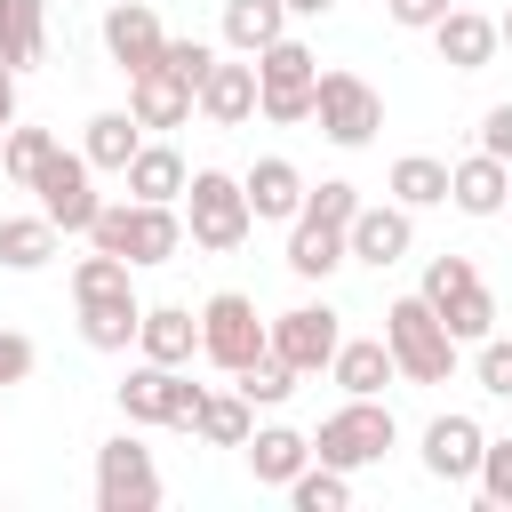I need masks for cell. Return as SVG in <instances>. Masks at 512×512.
I'll return each mask as SVG.
<instances>
[{"instance_id": "22", "label": "cell", "mask_w": 512, "mask_h": 512, "mask_svg": "<svg viewBox=\"0 0 512 512\" xmlns=\"http://www.w3.org/2000/svg\"><path fill=\"white\" fill-rule=\"evenodd\" d=\"M392 376H400V360H392V344H384V336H344V344H336V360H328V384H336L344 400H376Z\"/></svg>"}, {"instance_id": "44", "label": "cell", "mask_w": 512, "mask_h": 512, "mask_svg": "<svg viewBox=\"0 0 512 512\" xmlns=\"http://www.w3.org/2000/svg\"><path fill=\"white\" fill-rule=\"evenodd\" d=\"M336 0H288V16H328Z\"/></svg>"}, {"instance_id": "39", "label": "cell", "mask_w": 512, "mask_h": 512, "mask_svg": "<svg viewBox=\"0 0 512 512\" xmlns=\"http://www.w3.org/2000/svg\"><path fill=\"white\" fill-rule=\"evenodd\" d=\"M32 368H40V352H32V336H24V328H0V392H8V384H24Z\"/></svg>"}, {"instance_id": "13", "label": "cell", "mask_w": 512, "mask_h": 512, "mask_svg": "<svg viewBox=\"0 0 512 512\" xmlns=\"http://www.w3.org/2000/svg\"><path fill=\"white\" fill-rule=\"evenodd\" d=\"M96 32H104L112 72H128V80H136V72H152V64L168 56V24H160V8H152V0H112Z\"/></svg>"}, {"instance_id": "36", "label": "cell", "mask_w": 512, "mask_h": 512, "mask_svg": "<svg viewBox=\"0 0 512 512\" xmlns=\"http://www.w3.org/2000/svg\"><path fill=\"white\" fill-rule=\"evenodd\" d=\"M472 488H480V504H496V512H512V432L480 448V472H472Z\"/></svg>"}, {"instance_id": "32", "label": "cell", "mask_w": 512, "mask_h": 512, "mask_svg": "<svg viewBox=\"0 0 512 512\" xmlns=\"http://www.w3.org/2000/svg\"><path fill=\"white\" fill-rule=\"evenodd\" d=\"M384 192H392L400 208H448V160H432V152H400L392 176H384Z\"/></svg>"}, {"instance_id": "26", "label": "cell", "mask_w": 512, "mask_h": 512, "mask_svg": "<svg viewBox=\"0 0 512 512\" xmlns=\"http://www.w3.org/2000/svg\"><path fill=\"white\" fill-rule=\"evenodd\" d=\"M336 264H352L344 224H328V216H296V224H288V272H296V280H328Z\"/></svg>"}, {"instance_id": "23", "label": "cell", "mask_w": 512, "mask_h": 512, "mask_svg": "<svg viewBox=\"0 0 512 512\" xmlns=\"http://www.w3.org/2000/svg\"><path fill=\"white\" fill-rule=\"evenodd\" d=\"M304 464H312V432H296V424H256V432H248V472H256V488H288Z\"/></svg>"}, {"instance_id": "11", "label": "cell", "mask_w": 512, "mask_h": 512, "mask_svg": "<svg viewBox=\"0 0 512 512\" xmlns=\"http://www.w3.org/2000/svg\"><path fill=\"white\" fill-rule=\"evenodd\" d=\"M32 192H40V216L48 224H64V232H80L88 240V224H96V208H104V192H96V168H88V152H48V168L32 176Z\"/></svg>"}, {"instance_id": "43", "label": "cell", "mask_w": 512, "mask_h": 512, "mask_svg": "<svg viewBox=\"0 0 512 512\" xmlns=\"http://www.w3.org/2000/svg\"><path fill=\"white\" fill-rule=\"evenodd\" d=\"M16 80H24V72H16V64H8V56H0V136H8V128H16Z\"/></svg>"}, {"instance_id": "40", "label": "cell", "mask_w": 512, "mask_h": 512, "mask_svg": "<svg viewBox=\"0 0 512 512\" xmlns=\"http://www.w3.org/2000/svg\"><path fill=\"white\" fill-rule=\"evenodd\" d=\"M160 64H168V72H184V80L200 88V80H208V64H216V48H208V40H176V32H168V56H160Z\"/></svg>"}, {"instance_id": "7", "label": "cell", "mask_w": 512, "mask_h": 512, "mask_svg": "<svg viewBox=\"0 0 512 512\" xmlns=\"http://www.w3.org/2000/svg\"><path fill=\"white\" fill-rule=\"evenodd\" d=\"M256 112L272 120V128H304L312 120V88H320V56L296 40V32H280L272 48H256Z\"/></svg>"}, {"instance_id": "12", "label": "cell", "mask_w": 512, "mask_h": 512, "mask_svg": "<svg viewBox=\"0 0 512 512\" xmlns=\"http://www.w3.org/2000/svg\"><path fill=\"white\" fill-rule=\"evenodd\" d=\"M336 344H344V312L336 304H288V312H272V352L296 376H328Z\"/></svg>"}, {"instance_id": "8", "label": "cell", "mask_w": 512, "mask_h": 512, "mask_svg": "<svg viewBox=\"0 0 512 512\" xmlns=\"http://www.w3.org/2000/svg\"><path fill=\"white\" fill-rule=\"evenodd\" d=\"M256 352H272V320L256 312V296L216 288V296L200 304V360H216L224 376H240Z\"/></svg>"}, {"instance_id": "45", "label": "cell", "mask_w": 512, "mask_h": 512, "mask_svg": "<svg viewBox=\"0 0 512 512\" xmlns=\"http://www.w3.org/2000/svg\"><path fill=\"white\" fill-rule=\"evenodd\" d=\"M496 32H504V48H512V8H504V16H496Z\"/></svg>"}, {"instance_id": "14", "label": "cell", "mask_w": 512, "mask_h": 512, "mask_svg": "<svg viewBox=\"0 0 512 512\" xmlns=\"http://www.w3.org/2000/svg\"><path fill=\"white\" fill-rule=\"evenodd\" d=\"M344 248H352V264H368V272H392V264L416 248V208H400L392 192H384V200H360V216L344 224Z\"/></svg>"}, {"instance_id": "27", "label": "cell", "mask_w": 512, "mask_h": 512, "mask_svg": "<svg viewBox=\"0 0 512 512\" xmlns=\"http://www.w3.org/2000/svg\"><path fill=\"white\" fill-rule=\"evenodd\" d=\"M64 256V224H48L40 208L32 216H0V264L8 272H48Z\"/></svg>"}, {"instance_id": "3", "label": "cell", "mask_w": 512, "mask_h": 512, "mask_svg": "<svg viewBox=\"0 0 512 512\" xmlns=\"http://www.w3.org/2000/svg\"><path fill=\"white\" fill-rule=\"evenodd\" d=\"M384 344H392V360H400L408 384H448L456 376V352H464L424 296H392L384 304Z\"/></svg>"}, {"instance_id": "38", "label": "cell", "mask_w": 512, "mask_h": 512, "mask_svg": "<svg viewBox=\"0 0 512 512\" xmlns=\"http://www.w3.org/2000/svg\"><path fill=\"white\" fill-rule=\"evenodd\" d=\"M304 216H328V224H352V216H360V184H344V176H328V184H312V192H304Z\"/></svg>"}, {"instance_id": "4", "label": "cell", "mask_w": 512, "mask_h": 512, "mask_svg": "<svg viewBox=\"0 0 512 512\" xmlns=\"http://www.w3.org/2000/svg\"><path fill=\"white\" fill-rule=\"evenodd\" d=\"M416 296L448 320V336H456V344L496 336V288L480 280V264H472V256H432V264H424V280H416Z\"/></svg>"}, {"instance_id": "33", "label": "cell", "mask_w": 512, "mask_h": 512, "mask_svg": "<svg viewBox=\"0 0 512 512\" xmlns=\"http://www.w3.org/2000/svg\"><path fill=\"white\" fill-rule=\"evenodd\" d=\"M280 496H288L296 512H344V504H352V472H336V464H320V456H312Z\"/></svg>"}, {"instance_id": "19", "label": "cell", "mask_w": 512, "mask_h": 512, "mask_svg": "<svg viewBox=\"0 0 512 512\" xmlns=\"http://www.w3.org/2000/svg\"><path fill=\"white\" fill-rule=\"evenodd\" d=\"M432 48H440L448 72H488L496 48H504V32H496V16H480V8H448V16L432 24Z\"/></svg>"}, {"instance_id": "10", "label": "cell", "mask_w": 512, "mask_h": 512, "mask_svg": "<svg viewBox=\"0 0 512 512\" xmlns=\"http://www.w3.org/2000/svg\"><path fill=\"white\" fill-rule=\"evenodd\" d=\"M160 496L168 488H160V464L136 440V424L112 432V440H96V512H152Z\"/></svg>"}, {"instance_id": "35", "label": "cell", "mask_w": 512, "mask_h": 512, "mask_svg": "<svg viewBox=\"0 0 512 512\" xmlns=\"http://www.w3.org/2000/svg\"><path fill=\"white\" fill-rule=\"evenodd\" d=\"M232 384L248 392V408H280V400H288V392H296L304 376H296V368H288L280 352H256V360H248V368H240Z\"/></svg>"}, {"instance_id": "41", "label": "cell", "mask_w": 512, "mask_h": 512, "mask_svg": "<svg viewBox=\"0 0 512 512\" xmlns=\"http://www.w3.org/2000/svg\"><path fill=\"white\" fill-rule=\"evenodd\" d=\"M448 8H456V0H384V16H392L400 32H432Z\"/></svg>"}, {"instance_id": "15", "label": "cell", "mask_w": 512, "mask_h": 512, "mask_svg": "<svg viewBox=\"0 0 512 512\" xmlns=\"http://www.w3.org/2000/svg\"><path fill=\"white\" fill-rule=\"evenodd\" d=\"M480 448H488V432H480V416H464V408H440V416L416 432V464H424L432 480H448V488H464V480L480 472Z\"/></svg>"}, {"instance_id": "42", "label": "cell", "mask_w": 512, "mask_h": 512, "mask_svg": "<svg viewBox=\"0 0 512 512\" xmlns=\"http://www.w3.org/2000/svg\"><path fill=\"white\" fill-rule=\"evenodd\" d=\"M480 152H496V160H512V96L480 112Z\"/></svg>"}, {"instance_id": "31", "label": "cell", "mask_w": 512, "mask_h": 512, "mask_svg": "<svg viewBox=\"0 0 512 512\" xmlns=\"http://www.w3.org/2000/svg\"><path fill=\"white\" fill-rule=\"evenodd\" d=\"M0 56L16 72L48 64V0H0Z\"/></svg>"}, {"instance_id": "20", "label": "cell", "mask_w": 512, "mask_h": 512, "mask_svg": "<svg viewBox=\"0 0 512 512\" xmlns=\"http://www.w3.org/2000/svg\"><path fill=\"white\" fill-rule=\"evenodd\" d=\"M240 184H248L256 224H296V216H304V192H312V184H304V168H296L288 152H264V160L240 176Z\"/></svg>"}, {"instance_id": "5", "label": "cell", "mask_w": 512, "mask_h": 512, "mask_svg": "<svg viewBox=\"0 0 512 512\" xmlns=\"http://www.w3.org/2000/svg\"><path fill=\"white\" fill-rule=\"evenodd\" d=\"M200 392H208V384H192L184 368H160V360H136V368L112 384V400H120V416H128L136 432H192Z\"/></svg>"}, {"instance_id": "30", "label": "cell", "mask_w": 512, "mask_h": 512, "mask_svg": "<svg viewBox=\"0 0 512 512\" xmlns=\"http://www.w3.org/2000/svg\"><path fill=\"white\" fill-rule=\"evenodd\" d=\"M248 432H256V408H248V392H240V384H224V392H200L192 440H208V448H248Z\"/></svg>"}, {"instance_id": "21", "label": "cell", "mask_w": 512, "mask_h": 512, "mask_svg": "<svg viewBox=\"0 0 512 512\" xmlns=\"http://www.w3.org/2000/svg\"><path fill=\"white\" fill-rule=\"evenodd\" d=\"M136 352L160 360V368H192V360H200V312H192V304H144Z\"/></svg>"}, {"instance_id": "37", "label": "cell", "mask_w": 512, "mask_h": 512, "mask_svg": "<svg viewBox=\"0 0 512 512\" xmlns=\"http://www.w3.org/2000/svg\"><path fill=\"white\" fill-rule=\"evenodd\" d=\"M472 376H480V392H488V400H512V336H480Z\"/></svg>"}, {"instance_id": "24", "label": "cell", "mask_w": 512, "mask_h": 512, "mask_svg": "<svg viewBox=\"0 0 512 512\" xmlns=\"http://www.w3.org/2000/svg\"><path fill=\"white\" fill-rule=\"evenodd\" d=\"M80 152H88V168H96V176H120V168L144 152V120H136V112H88Z\"/></svg>"}, {"instance_id": "9", "label": "cell", "mask_w": 512, "mask_h": 512, "mask_svg": "<svg viewBox=\"0 0 512 512\" xmlns=\"http://www.w3.org/2000/svg\"><path fill=\"white\" fill-rule=\"evenodd\" d=\"M312 120H320V136L336 144V152H360V144H376V128H384V96H376V80H360V72H320V88H312Z\"/></svg>"}, {"instance_id": "2", "label": "cell", "mask_w": 512, "mask_h": 512, "mask_svg": "<svg viewBox=\"0 0 512 512\" xmlns=\"http://www.w3.org/2000/svg\"><path fill=\"white\" fill-rule=\"evenodd\" d=\"M184 232H192V248H208V256H232V248L256 232L248 184H240L232 168H192V184H184Z\"/></svg>"}, {"instance_id": "29", "label": "cell", "mask_w": 512, "mask_h": 512, "mask_svg": "<svg viewBox=\"0 0 512 512\" xmlns=\"http://www.w3.org/2000/svg\"><path fill=\"white\" fill-rule=\"evenodd\" d=\"M136 328H144V296H96V304H80V344L88 352H128Z\"/></svg>"}, {"instance_id": "6", "label": "cell", "mask_w": 512, "mask_h": 512, "mask_svg": "<svg viewBox=\"0 0 512 512\" xmlns=\"http://www.w3.org/2000/svg\"><path fill=\"white\" fill-rule=\"evenodd\" d=\"M392 448H400V416L384 408V392H376V400H344V408L320 416V432H312V456L336 464V472H368V464H384Z\"/></svg>"}, {"instance_id": "1", "label": "cell", "mask_w": 512, "mask_h": 512, "mask_svg": "<svg viewBox=\"0 0 512 512\" xmlns=\"http://www.w3.org/2000/svg\"><path fill=\"white\" fill-rule=\"evenodd\" d=\"M88 248L128 256L136 272H144V264H176V256L192 248V232H184V200H104L96 224H88Z\"/></svg>"}, {"instance_id": "17", "label": "cell", "mask_w": 512, "mask_h": 512, "mask_svg": "<svg viewBox=\"0 0 512 512\" xmlns=\"http://www.w3.org/2000/svg\"><path fill=\"white\" fill-rule=\"evenodd\" d=\"M128 112H136L152 136H168V128H184V120L200 112V88H192L184 72L152 64V72H136V80H128Z\"/></svg>"}, {"instance_id": "28", "label": "cell", "mask_w": 512, "mask_h": 512, "mask_svg": "<svg viewBox=\"0 0 512 512\" xmlns=\"http://www.w3.org/2000/svg\"><path fill=\"white\" fill-rule=\"evenodd\" d=\"M288 24H296L288 0H224V24H216V32H224L232 56H256V48H272Z\"/></svg>"}, {"instance_id": "34", "label": "cell", "mask_w": 512, "mask_h": 512, "mask_svg": "<svg viewBox=\"0 0 512 512\" xmlns=\"http://www.w3.org/2000/svg\"><path fill=\"white\" fill-rule=\"evenodd\" d=\"M48 152H56V136H48V128H24V120H16V128L0 136V168H8V184H24V192H32V176L48 168Z\"/></svg>"}, {"instance_id": "16", "label": "cell", "mask_w": 512, "mask_h": 512, "mask_svg": "<svg viewBox=\"0 0 512 512\" xmlns=\"http://www.w3.org/2000/svg\"><path fill=\"white\" fill-rule=\"evenodd\" d=\"M448 208H464V216H504L512 208V160H496V152H464V160H448Z\"/></svg>"}, {"instance_id": "25", "label": "cell", "mask_w": 512, "mask_h": 512, "mask_svg": "<svg viewBox=\"0 0 512 512\" xmlns=\"http://www.w3.org/2000/svg\"><path fill=\"white\" fill-rule=\"evenodd\" d=\"M120 184H128V200H184V184H192V168H184V152L168 144V136H152L128 168H120Z\"/></svg>"}, {"instance_id": "18", "label": "cell", "mask_w": 512, "mask_h": 512, "mask_svg": "<svg viewBox=\"0 0 512 512\" xmlns=\"http://www.w3.org/2000/svg\"><path fill=\"white\" fill-rule=\"evenodd\" d=\"M256 96H264V88H256V56H240V64L216 56L208 80H200V120H208V128H248V120H256Z\"/></svg>"}]
</instances>
